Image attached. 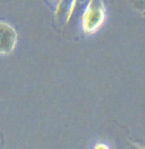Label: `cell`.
<instances>
[{
    "label": "cell",
    "instance_id": "1",
    "mask_svg": "<svg viewBox=\"0 0 145 149\" xmlns=\"http://www.w3.org/2000/svg\"><path fill=\"white\" fill-rule=\"evenodd\" d=\"M105 19V8L102 0H89L82 17L83 30L94 33L100 29Z\"/></svg>",
    "mask_w": 145,
    "mask_h": 149
},
{
    "label": "cell",
    "instance_id": "4",
    "mask_svg": "<svg viewBox=\"0 0 145 149\" xmlns=\"http://www.w3.org/2000/svg\"><path fill=\"white\" fill-rule=\"evenodd\" d=\"M133 2H134V7H137L139 9L140 6H141V9L144 8L145 9V0H133Z\"/></svg>",
    "mask_w": 145,
    "mask_h": 149
},
{
    "label": "cell",
    "instance_id": "2",
    "mask_svg": "<svg viewBox=\"0 0 145 149\" xmlns=\"http://www.w3.org/2000/svg\"><path fill=\"white\" fill-rule=\"evenodd\" d=\"M17 43L15 29L4 22H0V55H9L14 51Z\"/></svg>",
    "mask_w": 145,
    "mask_h": 149
},
{
    "label": "cell",
    "instance_id": "5",
    "mask_svg": "<svg viewBox=\"0 0 145 149\" xmlns=\"http://www.w3.org/2000/svg\"><path fill=\"white\" fill-rule=\"evenodd\" d=\"M96 148H97V149H99V148H108V146L101 145V144H100V145H97V146H96Z\"/></svg>",
    "mask_w": 145,
    "mask_h": 149
},
{
    "label": "cell",
    "instance_id": "3",
    "mask_svg": "<svg viewBox=\"0 0 145 149\" xmlns=\"http://www.w3.org/2000/svg\"><path fill=\"white\" fill-rule=\"evenodd\" d=\"M76 1H78V0H67V1H66L64 9H67V22L70 19L71 15L73 13V10H74V8H75Z\"/></svg>",
    "mask_w": 145,
    "mask_h": 149
}]
</instances>
